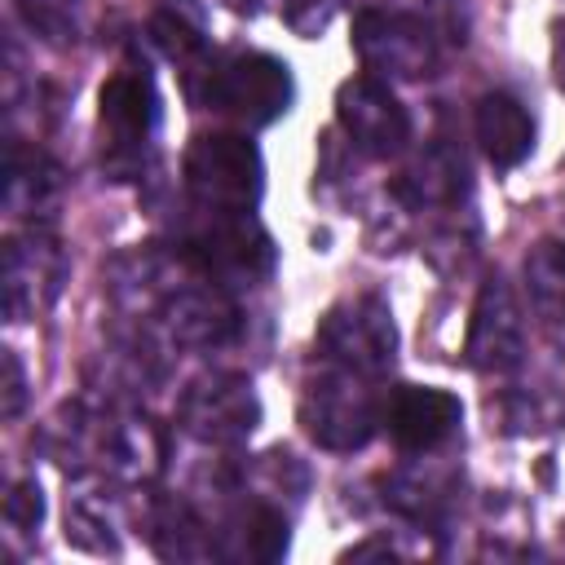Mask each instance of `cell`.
Listing matches in <instances>:
<instances>
[{
  "label": "cell",
  "mask_w": 565,
  "mask_h": 565,
  "mask_svg": "<svg viewBox=\"0 0 565 565\" xmlns=\"http://www.w3.org/2000/svg\"><path fill=\"white\" fill-rule=\"evenodd\" d=\"M181 177L199 216H252L260 203L265 163L243 132H203L190 141Z\"/></svg>",
  "instance_id": "cell-4"
},
{
  "label": "cell",
  "mask_w": 565,
  "mask_h": 565,
  "mask_svg": "<svg viewBox=\"0 0 565 565\" xmlns=\"http://www.w3.org/2000/svg\"><path fill=\"white\" fill-rule=\"evenodd\" d=\"M119 512H115V494L97 486H84L66 499V543L84 547V552H119Z\"/></svg>",
  "instance_id": "cell-21"
},
{
  "label": "cell",
  "mask_w": 565,
  "mask_h": 565,
  "mask_svg": "<svg viewBox=\"0 0 565 565\" xmlns=\"http://www.w3.org/2000/svg\"><path fill=\"white\" fill-rule=\"evenodd\" d=\"M463 194H468V159L446 137L424 146V154H415L406 163V172L393 181V199H402L411 212L459 207Z\"/></svg>",
  "instance_id": "cell-16"
},
{
  "label": "cell",
  "mask_w": 565,
  "mask_h": 565,
  "mask_svg": "<svg viewBox=\"0 0 565 565\" xmlns=\"http://www.w3.org/2000/svg\"><path fill=\"white\" fill-rule=\"evenodd\" d=\"M521 282L547 327H565V238H539L521 260Z\"/></svg>",
  "instance_id": "cell-20"
},
{
  "label": "cell",
  "mask_w": 565,
  "mask_h": 565,
  "mask_svg": "<svg viewBox=\"0 0 565 565\" xmlns=\"http://www.w3.org/2000/svg\"><path fill=\"white\" fill-rule=\"evenodd\" d=\"M353 53L384 84H419L441 66V35L424 13L406 9H358Z\"/></svg>",
  "instance_id": "cell-6"
},
{
  "label": "cell",
  "mask_w": 565,
  "mask_h": 565,
  "mask_svg": "<svg viewBox=\"0 0 565 565\" xmlns=\"http://www.w3.org/2000/svg\"><path fill=\"white\" fill-rule=\"evenodd\" d=\"M380 486H384V503L424 530H437L446 521V512L455 508V477L433 468V463L428 468H397Z\"/></svg>",
  "instance_id": "cell-19"
},
{
  "label": "cell",
  "mask_w": 565,
  "mask_h": 565,
  "mask_svg": "<svg viewBox=\"0 0 565 565\" xmlns=\"http://www.w3.org/2000/svg\"><path fill=\"white\" fill-rule=\"evenodd\" d=\"M552 71H556V88L565 93V35L556 40V53H552Z\"/></svg>",
  "instance_id": "cell-27"
},
{
  "label": "cell",
  "mask_w": 565,
  "mask_h": 565,
  "mask_svg": "<svg viewBox=\"0 0 565 565\" xmlns=\"http://www.w3.org/2000/svg\"><path fill=\"white\" fill-rule=\"evenodd\" d=\"M380 424H384L380 380L349 366L318 362V371L300 388V428L309 433V441L322 450L349 455V450H362Z\"/></svg>",
  "instance_id": "cell-3"
},
{
  "label": "cell",
  "mask_w": 565,
  "mask_h": 565,
  "mask_svg": "<svg viewBox=\"0 0 565 565\" xmlns=\"http://www.w3.org/2000/svg\"><path fill=\"white\" fill-rule=\"evenodd\" d=\"M393 353H397L393 309L375 291L335 300L313 331V362L349 366L371 380H384L393 371Z\"/></svg>",
  "instance_id": "cell-7"
},
{
  "label": "cell",
  "mask_w": 565,
  "mask_h": 565,
  "mask_svg": "<svg viewBox=\"0 0 565 565\" xmlns=\"http://www.w3.org/2000/svg\"><path fill=\"white\" fill-rule=\"evenodd\" d=\"M463 402L437 384H397L384 397V428L406 455H433L459 437Z\"/></svg>",
  "instance_id": "cell-13"
},
{
  "label": "cell",
  "mask_w": 565,
  "mask_h": 565,
  "mask_svg": "<svg viewBox=\"0 0 565 565\" xmlns=\"http://www.w3.org/2000/svg\"><path fill=\"white\" fill-rule=\"evenodd\" d=\"M44 441L57 463L115 486L150 481L163 468V433L124 402H66L49 419Z\"/></svg>",
  "instance_id": "cell-1"
},
{
  "label": "cell",
  "mask_w": 565,
  "mask_h": 565,
  "mask_svg": "<svg viewBox=\"0 0 565 565\" xmlns=\"http://www.w3.org/2000/svg\"><path fill=\"white\" fill-rule=\"evenodd\" d=\"M463 358L472 371L481 375H508L521 366L525 358V322H521V305L508 287L503 274H490L472 300V318H468V340H463Z\"/></svg>",
  "instance_id": "cell-12"
},
{
  "label": "cell",
  "mask_w": 565,
  "mask_h": 565,
  "mask_svg": "<svg viewBox=\"0 0 565 565\" xmlns=\"http://www.w3.org/2000/svg\"><path fill=\"white\" fill-rule=\"evenodd\" d=\"M230 4L243 9V13H256V9H260V0H230Z\"/></svg>",
  "instance_id": "cell-28"
},
{
  "label": "cell",
  "mask_w": 565,
  "mask_h": 565,
  "mask_svg": "<svg viewBox=\"0 0 565 565\" xmlns=\"http://www.w3.org/2000/svg\"><path fill=\"white\" fill-rule=\"evenodd\" d=\"M181 260L221 287H252L274 269V243L256 216H203L181 243Z\"/></svg>",
  "instance_id": "cell-8"
},
{
  "label": "cell",
  "mask_w": 565,
  "mask_h": 565,
  "mask_svg": "<svg viewBox=\"0 0 565 565\" xmlns=\"http://www.w3.org/2000/svg\"><path fill=\"white\" fill-rule=\"evenodd\" d=\"M150 40L181 66H199L207 57V40H203V13L194 0H159L150 13ZM185 71V75H190Z\"/></svg>",
  "instance_id": "cell-22"
},
{
  "label": "cell",
  "mask_w": 565,
  "mask_h": 565,
  "mask_svg": "<svg viewBox=\"0 0 565 565\" xmlns=\"http://www.w3.org/2000/svg\"><path fill=\"white\" fill-rule=\"evenodd\" d=\"M66 278V256L62 243L44 225H26L22 234L4 238V318L9 322H31L44 313Z\"/></svg>",
  "instance_id": "cell-11"
},
{
  "label": "cell",
  "mask_w": 565,
  "mask_h": 565,
  "mask_svg": "<svg viewBox=\"0 0 565 565\" xmlns=\"http://www.w3.org/2000/svg\"><path fill=\"white\" fill-rule=\"evenodd\" d=\"M190 97L243 128H265L291 106V71L274 53L260 49H230L203 57L190 75Z\"/></svg>",
  "instance_id": "cell-2"
},
{
  "label": "cell",
  "mask_w": 565,
  "mask_h": 565,
  "mask_svg": "<svg viewBox=\"0 0 565 565\" xmlns=\"http://www.w3.org/2000/svg\"><path fill=\"white\" fill-rule=\"evenodd\" d=\"M146 534H150V547L168 561H207V556H216V530L185 499H150Z\"/></svg>",
  "instance_id": "cell-18"
},
{
  "label": "cell",
  "mask_w": 565,
  "mask_h": 565,
  "mask_svg": "<svg viewBox=\"0 0 565 565\" xmlns=\"http://www.w3.org/2000/svg\"><path fill=\"white\" fill-rule=\"evenodd\" d=\"M335 119H340L349 146L366 159H393L411 146V115L397 102V93L375 75H358V79L340 84Z\"/></svg>",
  "instance_id": "cell-10"
},
{
  "label": "cell",
  "mask_w": 565,
  "mask_h": 565,
  "mask_svg": "<svg viewBox=\"0 0 565 565\" xmlns=\"http://www.w3.org/2000/svg\"><path fill=\"white\" fill-rule=\"evenodd\" d=\"M177 424L203 446H243L260 424V397L238 371H203L181 388Z\"/></svg>",
  "instance_id": "cell-9"
},
{
  "label": "cell",
  "mask_w": 565,
  "mask_h": 565,
  "mask_svg": "<svg viewBox=\"0 0 565 565\" xmlns=\"http://www.w3.org/2000/svg\"><path fill=\"white\" fill-rule=\"evenodd\" d=\"M18 18L31 35H40L53 49H71L79 40V4L84 0H13Z\"/></svg>",
  "instance_id": "cell-23"
},
{
  "label": "cell",
  "mask_w": 565,
  "mask_h": 565,
  "mask_svg": "<svg viewBox=\"0 0 565 565\" xmlns=\"http://www.w3.org/2000/svg\"><path fill=\"white\" fill-rule=\"evenodd\" d=\"M97 128H102V172L115 181H137L150 163L159 137V93L146 66L124 62L97 97Z\"/></svg>",
  "instance_id": "cell-5"
},
{
  "label": "cell",
  "mask_w": 565,
  "mask_h": 565,
  "mask_svg": "<svg viewBox=\"0 0 565 565\" xmlns=\"http://www.w3.org/2000/svg\"><path fill=\"white\" fill-rule=\"evenodd\" d=\"M472 132H477L481 154H486L494 168H503V172L516 168V163H525L530 150H534V119H530L525 102H516V97L503 93V88L477 97Z\"/></svg>",
  "instance_id": "cell-17"
},
{
  "label": "cell",
  "mask_w": 565,
  "mask_h": 565,
  "mask_svg": "<svg viewBox=\"0 0 565 565\" xmlns=\"http://www.w3.org/2000/svg\"><path fill=\"white\" fill-rule=\"evenodd\" d=\"M40 516H44V494L40 486L26 477V481H13L9 494H4V525L13 534H31L40 530Z\"/></svg>",
  "instance_id": "cell-24"
},
{
  "label": "cell",
  "mask_w": 565,
  "mask_h": 565,
  "mask_svg": "<svg viewBox=\"0 0 565 565\" xmlns=\"http://www.w3.org/2000/svg\"><path fill=\"white\" fill-rule=\"evenodd\" d=\"M4 419H18L22 415V402H26V375H22V362L13 349H4Z\"/></svg>",
  "instance_id": "cell-26"
},
{
  "label": "cell",
  "mask_w": 565,
  "mask_h": 565,
  "mask_svg": "<svg viewBox=\"0 0 565 565\" xmlns=\"http://www.w3.org/2000/svg\"><path fill=\"white\" fill-rule=\"evenodd\" d=\"M216 530V556L230 561H278L287 552V512L269 494L234 490V503L221 512Z\"/></svg>",
  "instance_id": "cell-15"
},
{
  "label": "cell",
  "mask_w": 565,
  "mask_h": 565,
  "mask_svg": "<svg viewBox=\"0 0 565 565\" xmlns=\"http://www.w3.org/2000/svg\"><path fill=\"white\" fill-rule=\"evenodd\" d=\"M66 199V172L35 141L9 137L4 146V212L26 225H44L57 216Z\"/></svg>",
  "instance_id": "cell-14"
},
{
  "label": "cell",
  "mask_w": 565,
  "mask_h": 565,
  "mask_svg": "<svg viewBox=\"0 0 565 565\" xmlns=\"http://www.w3.org/2000/svg\"><path fill=\"white\" fill-rule=\"evenodd\" d=\"M419 13H424L428 26L441 35V44H455V49L468 44V4H463V0H424Z\"/></svg>",
  "instance_id": "cell-25"
}]
</instances>
